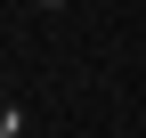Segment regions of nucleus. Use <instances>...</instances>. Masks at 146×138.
Segmentation results:
<instances>
[{"label": "nucleus", "instance_id": "nucleus-1", "mask_svg": "<svg viewBox=\"0 0 146 138\" xmlns=\"http://www.w3.org/2000/svg\"><path fill=\"white\" fill-rule=\"evenodd\" d=\"M0 138H25V114H16V106L0 114Z\"/></svg>", "mask_w": 146, "mask_h": 138}, {"label": "nucleus", "instance_id": "nucleus-2", "mask_svg": "<svg viewBox=\"0 0 146 138\" xmlns=\"http://www.w3.org/2000/svg\"><path fill=\"white\" fill-rule=\"evenodd\" d=\"M33 8H65V0H33Z\"/></svg>", "mask_w": 146, "mask_h": 138}]
</instances>
